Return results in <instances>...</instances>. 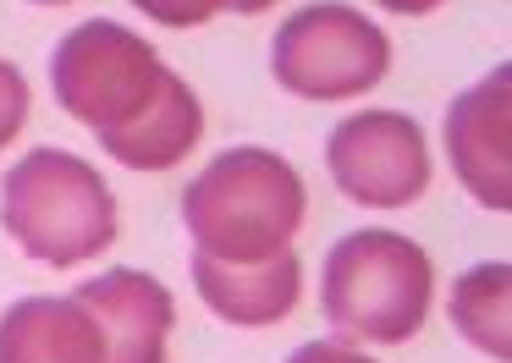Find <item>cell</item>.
<instances>
[{
	"mask_svg": "<svg viewBox=\"0 0 512 363\" xmlns=\"http://www.w3.org/2000/svg\"><path fill=\"white\" fill-rule=\"evenodd\" d=\"M270 72L298 99H353L391 72V39L358 6L320 0L276 28Z\"/></svg>",
	"mask_w": 512,
	"mask_h": 363,
	"instance_id": "cell-5",
	"label": "cell"
},
{
	"mask_svg": "<svg viewBox=\"0 0 512 363\" xmlns=\"http://www.w3.org/2000/svg\"><path fill=\"white\" fill-rule=\"evenodd\" d=\"M78 297L105 330V363H166V336L177 325V297L144 270H105L78 281Z\"/></svg>",
	"mask_w": 512,
	"mask_h": 363,
	"instance_id": "cell-8",
	"label": "cell"
},
{
	"mask_svg": "<svg viewBox=\"0 0 512 363\" xmlns=\"http://www.w3.org/2000/svg\"><path fill=\"white\" fill-rule=\"evenodd\" d=\"M28 121V77L12 61H0V149L23 132Z\"/></svg>",
	"mask_w": 512,
	"mask_h": 363,
	"instance_id": "cell-13",
	"label": "cell"
},
{
	"mask_svg": "<svg viewBox=\"0 0 512 363\" xmlns=\"http://www.w3.org/2000/svg\"><path fill=\"white\" fill-rule=\"evenodd\" d=\"M0 226L28 259L72 270L116 242V198L83 154L28 149L0 182Z\"/></svg>",
	"mask_w": 512,
	"mask_h": 363,
	"instance_id": "cell-2",
	"label": "cell"
},
{
	"mask_svg": "<svg viewBox=\"0 0 512 363\" xmlns=\"http://www.w3.org/2000/svg\"><path fill=\"white\" fill-rule=\"evenodd\" d=\"M160 77H166V61L155 55V44L105 17L78 22L50 50V94H56V105L89 132H100V138L122 132L149 105Z\"/></svg>",
	"mask_w": 512,
	"mask_h": 363,
	"instance_id": "cell-4",
	"label": "cell"
},
{
	"mask_svg": "<svg viewBox=\"0 0 512 363\" xmlns=\"http://www.w3.org/2000/svg\"><path fill=\"white\" fill-rule=\"evenodd\" d=\"M193 286L226 325H243V330L281 325L303 297V259L292 248L254 264H226V259H210V253H193Z\"/></svg>",
	"mask_w": 512,
	"mask_h": 363,
	"instance_id": "cell-9",
	"label": "cell"
},
{
	"mask_svg": "<svg viewBox=\"0 0 512 363\" xmlns=\"http://www.w3.org/2000/svg\"><path fill=\"white\" fill-rule=\"evenodd\" d=\"M133 6L144 11V17H155L160 28H199V22H210L226 0H133Z\"/></svg>",
	"mask_w": 512,
	"mask_h": 363,
	"instance_id": "cell-14",
	"label": "cell"
},
{
	"mask_svg": "<svg viewBox=\"0 0 512 363\" xmlns=\"http://www.w3.org/2000/svg\"><path fill=\"white\" fill-rule=\"evenodd\" d=\"M34 6H72V0H34Z\"/></svg>",
	"mask_w": 512,
	"mask_h": 363,
	"instance_id": "cell-18",
	"label": "cell"
},
{
	"mask_svg": "<svg viewBox=\"0 0 512 363\" xmlns=\"http://www.w3.org/2000/svg\"><path fill=\"white\" fill-rule=\"evenodd\" d=\"M325 165L342 198L364 209H402L430 187V143L402 110H358L325 138Z\"/></svg>",
	"mask_w": 512,
	"mask_h": 363,
	"instance_id": "cell-6",
	"label": "cell"
},
{
	"mask_svg": "<svg viewBox=\"0 0 512 363\" xmlns=\"http://www.w3.org/2000/svg\"><path fill=\"white\" fill-rule=\"evenodd\" d=\"M0 363H105V330L78 297H17L0 314Z\"/></svg>",
	"mask_w": 512,
	"mask_h": 363,
	"instance_id": "cell-10",
	"label": "cell"
},
{
	"mask_svg": "<svg viewBox=\"0 0 512 363\" xmlns=\"http://www.w3.org/2000/svg\"><path fill=\"white\" fill-rule=\"evenodd\" d=\"M199 138H204L199 94L166 66V77H160V88L149 94V105L138 110L122 132L100 138V149L111 154L116 165H127V171H171V165L188 160Z\"/></svg>",
	"mask_w": 512,
	"mask_h": 363,
	"instance_id": "cell-11",
	"label": "cell"
},
{
	"mask_svg": "<svg viewBox=\"0 0 512 363\" xmlns=\"http://www.w3.org/2000/svg\"><path fill=\"white\" fill-rule=\"evenodd\" d=\"M303 215H309L303 176L281 154L254 143L215 154L182 193V226L193 237V253L226 264H254L292 248Z\"/></svg>",
	"mask_w": 512,
	"mask_h": 363,
	"instance_id": "cell-1",
	"label": "cell"
},
{
	"mask_svg": "<svg viewBox=\"0 0 512 363\" xmlns=\"http://www.w3.org/2000/svg\"><path fill=\"white\" fill-rule=\"evenodd\" d=\"M276 0H226V11H237V17H259V11H270Z\"/></svg>",
	"mask_w": 512,
	"mask_h": 363,
	"instance_id": "cell-17",
	"label": "cell"
},
{
	"mask_svg": "<svg viewBox=\"0 0 512 363\" xmlns=\"http://www.w3.org/2000/svg\"><path fill=\"white\" fill-rule=\"evenodd\" d=\"M452 325L490 363H512V264H474L452 281Z\"/></svg>",
	"mask_w": 512,
	"mask_h": 363,
	"instance_id": "cell-12",
	"label": "cell"
},
{
	"mask_svg": "<svg viewBox=\"0 0 512 363\" xmlns=\"http://www.w3.org/2000/svg\"><path fill=\"white\" fill-rule=\"evenodd\" d=\"M446 160L468 198L485 209H512V66H490L474 88L446 105Z\"/></svg>",
	"mask_w": 512,
	"mask_h": 363,
	"instance_id": "cell-7",
	"label": "cell"
},
{
	"mask_svg": "<svg viewBox=\"0 0 512 363\" xmlns=\"http://www.w3.org/2000/svg\"><path fill=\"white\" fill-rule=\"evenodd\" d=\"M375 6H386V11H397V17H424V11H435V6H446V0H375Z\"/></svg>",
	"mask_w": 512,
	"mask_h": 363,
	"instance_id": "cell-16",
	"label": "cell"
},
{
	"mask_svg": "<svg viewBox=\"0 0 512 363\" xmlns=\"http://www.w3.org/2000/svg\"><path fill=\"white\" fill-rule=\"evenodd\" d=\"M287 363H375V358H364L358 347H342V341H303Z\"/></svg>",
	"mask_w": 512,
	"mask_h": 363,
	"instance_id": "cell-15",
	"label": "cell"
},
{
	"mask_svg": "<svg viewBox=\"0 0 512 363\" xmlns=\"http://www.w3.org/2000/svg\"><path fill=\"white\" fill-rule=\"evenodd\" d=\"M320 303H325V319L342 336L397 347V341L419 336V325L430 319L435 264L402 231H380V226L347 231L325 253Z\"/></svg>",
	"mask_w": 512,
	"mask_h": 363,
	"instance_id": "cell-3",
	"label": "cell"
}]
</instances>
